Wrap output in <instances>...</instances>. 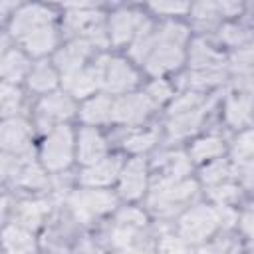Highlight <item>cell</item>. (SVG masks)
<instances>
[{
  "label": "cell",
  "mask_w": 254,
  "mask_h": 254,
  "mask_svg": "<svg viewBox=\"0 0 254 254\" xmlns=\"http://www.w3.org/2000/svg\"><path fill=\"white\" fill-rule=\"evenodd\" d=\"M187 40V28L181 24H165L155 32V50L145 60L147 71L159 75L169 69H175L183 62V42Z\"/></svg>",
  "instance_id": "1"
},
{
  "label": "cell",
  "mask_w": 254,
  "mask_h": 254,
  "mask_svg": "<svg viewBox=\"0 0 254 254\" xmlns=\"http://www.w3.org/2000/svg\"><path fill=\"white\" fill-rule=\"evenodd\" d=\"M194 196H196V185L192 181L163 177L153 183L149 194V206L157 214H173Z\"/></svg>",
  "instance_id": "2"
},
{
  "label": "cell",
  "mask_w": 254,
  "mask_h": 254,
  "mask_svg": "<svg viewBox=\"0 0 254 254\" xmlns=\"http://www.w3.org/2000/svg\"><path fill=\"white\" fill-rule=\"evenodd\" d=\"M220 224L218 210L208 206H194L181 218V236L187 242H202L206 236H210L216 226Z\"/></svg>",
  "instance_id": "3"
},
{
  "label": "cell",
  "mask_w": 254,
  "mask_h": 254,
  "mask_svg": "<svg viewBox=\"0 0 254 254\" xmlns=\"http://www.w3.org/2000/svg\"><path fill=\"white\" fill-rule=\"evenodd\" d=\"M113 206L115 196L105 190H77L69 196V208L81 222H89L91 218L111 210Z\"/></svg>",
  "instance_id": "4"
},
{
  "label": "cell",
  "mask_w": 254,
  "mask_h": 254,
  "mask_svg": "<svg viewBox=\"0 0 254 254\" xmlns=\"http://www.w3.org/2000/svg\"><path fill=\"white\" fill-rule=\"evenodd\" d=\"M71 147H73V139L69 127L58 125L42 147V159L46 167L50 171H60L67 167L71 161Z\"/></svg>",
  "instance_id": "5"
},
{
  "label": "cell",
  "mask_w": 254,
  "mask_h": 254,
  "mask_svg": "<svg viewBox=\"0 0 254 254\" xmlns=\"http://www.w3.org/2000/svg\"><path fill=\"white\" fill-rule=\"evenodd\" d=\"M151 24L133 10H119L113 14L111 18V40L115 44H123L127 40H131L133 36H145L149 34Z\"/></svg>",
  "instance_id": "6"
},
{
  "label": "cell",
  "mask_w": 254,
  "mask_h": 254,
  "mask_svg": "<svg viewBox=\"0 0 254 254\" xmlns=\"http://www.w3.org/2000/svg\"><path fill=\"white\" fill-rule=\"evenodd\" d=\"M135 83H137V73L123 60L103 58V81H101V85H105L107 91H113V93L127 91Z\"/></svg>",
  "instance_id": "7"
},
{
  "label": "cell",
  "mask_w": 254,
  "mask_h": 254,
  "mask_svg": "<svg viewBox=\"0 0 254 254\" xmlns=\"http://www.w3.org/2000/svg\"><path fill=\"white\" fill-rule=\"evenodd\" d=\"M71 115H73V103L64 93L48 95L38 105V123L42 129H48L54 123H60Z\"/></svg>",
  "instance_id": "8"
},
{
  "label": "cell",
  "mask_w": 254,
  "mask_h": 254,
  "mask_svg": "<svg viewBox=\"0 0 254 254\" xmlns=\"http://www.w3.org/2000/svg\"><path fill=\"white\" fill-rule=\"evenodd\" d=\"M153 109V101L149 95H123L113 103L111 117L121 123H139Z\"/></svg>",
  "instance_id": "9"
},
{
  "label": "cell",
  "mask_w": 254,
  "mask_h": 254,
  "mask_svg": "<svg viewBox=\"0 0 254 254\" xmlns=\"http://www.w3.org/2000/svg\"><path fill=\"white\" fill-rule=\"evenodd\" d=\"M52 18H54V14L44 6H26L14 16V20L10 24V32L18 38H24L30 32H34L36 28L48 26V22Z\"/></svg>",
  "instance_id": "10"
},
{
  "label": "cell",
  "mask_w": 254,
  "mask_h": 254,
  "mask_svg": "<svg viewBox=\"0 0 254 254\" xmlns=\"http://www.w3.org/2000/svg\"><path fill=\"white\" fill-rule=\"evenodd\" d=\"M30 125L22 119H8L2 125L0 143L4 151H12L14 155H30Z\"/></svg>",
  "instance_id": "11"
},
{
  "label": "cell",
  "mask_w": 254,
  "mask_h": 254,
  "mask_svg": "<svg viewBox=\"0 0 254 254\" xmlns=\"http://www.w3.org/2000/svg\"><path fill=\"white\" fill-rule=\"evenodd\" d=\"M103 81V58L89 69H79L71 75H64V85L75 95H87Z\"/></svg>",
  "instance_id": "12"
},
{
  "label": "cell",
  "mask_w": 254,
  "mask_h": 254,
  "mask_svg": "<svg viewBox=\"0 0 254 254\" xmlns=\"http://www.w3.org/2000/svg\"><path fill=\"white\" fill-rule=\"evenodd\" d=\"M91 42L81 38V40H75L71 42L69 46H65L62 52L56 54V64L58 67L64 71V75H71L75 71H79V65L83 64V60L87 58L89 50H91Z\"/></svg>",
  "instance_id": "13"
},
{
  "label": "cell",
  "mask_w": 254,
  "mask_h": 254,
  "mask_svg": "<svg viewBox=\"0 0 254 254\" xmlns=\"http://www.w3.org/2000/svg\"><path fill=\"white\" fill-rule=\"evenodd\" d=\"M71 12L65 18V28L69 32H91L93 28L101 26V14L95 10H89V4H69Z\"/></svg>",
  "instance_id": "14"
},
{
  "label": "cell",
  "mask_w": 254,
  "mask_h": 254,
  "mask_svg": "<svg viewBox=\"0 0 254 254\" xmlns=\"http://www.w3.org/2000/svg\"><path fill=\"white\" fill-rule=\"evenodd\" d=\"M145 189V163L141 159L131 161L121 175V194L127 198L141 196Z\"/></svg>",
  "instance_id": "15"
},
{
  "label": "cell",
  "mask_w": 254,
  "mask_h": 254,
  "mask_svg": "<svg viewBox=\"0 0 254 254\" xmlns=\"http://www.w3.org/2000/svg\"><path fill=\"white\" fill-rule=\"evenodd\" d=\"M48 210H50V204L46 200H24L14 208V216H16L18 226L28 230V228L40 226Z\"/></svg>",
  "instance_id": "16"
},
{
  "label": "cell",
  "mask_w": 254,
  "mask_h": 254,
  "mask_svg": "<svg viewBox=\"0 0 254 254\" xmlns=\"http://www.w3.org/2000/svg\"><path fill=\"white\" fill-rule=\"evenodd\" d=\"M119 173V159H105L99 163H93L89 169H85L81 173V183L91 185V187H99V185H109Z\"/></svg>",
  "instance_id": "17"
},
{
  "label": "cell",
  "mask_w": 254,
  "mask_h": 254,
  "mask_svg": "<svg viewBox=\"0 0 254 254\" xmlns=\"http://www.w3.org/2000/svg\"><path fill=\"white\" fill-rule=\"evenodd\" d=\"M4 248H6V254H34L36 252V244H34L32 234L18 224L6 226Z\"/></svg>",
  "instance_id": "18"
},
{
  "label": "cell",
  "mask_w": 254,
  "mask_h": 254,
  "mask_svg": "<svg viewBox=\"0 0 254 254\" xmlns=\"http://www.w3.org/2000/svg\"><path fill=\"white\" fill-rule=\"evenodd\" d=\"M204 117V105L192 109V111H185V113H179V115H173L171 121H169V135L171 137H185V135H190L192 131L198 129L200 121Z\"/></svg>",
  "instance_id": "19"
},
{
  "label": "cell",
  "mask_w": 254,
  "mask_h": 254,
  "mask_svg": "<svg viewBox=\"0 0 254 254\" xmlns=\"http://www.w3.org/2000/svg\"><path fill=\"white\" fill-rule=\"evenodd\" d=\"M105 153V141L95 129H83L79 133V161L99 163Z\"/></svg>",
  "instance_id": "20"
},
{
  "label": "cell",
  "mask_w": 254,
  "mask_h": 254,
  "mask_svg": "<svg viewBox=\"0 0 254 254\" xmlns=\"http://www.w3.org/2000/svg\"><path fill=\"white\" fill-rule=\"evenodd\" d=\"M226 119L228 123L240 127L254 119V103L246 95H234L226 101Z\"/></svg>",
  "instance_id": "21"
},
{
  "label": "cell",
  "mask_w": 254,
  "mask_h": 254,
  "mask_svg": "<svg viewBox=\"0 0 254 254\" xmlns=\"http://www.w3.org/2000/svg\"><path fill=\"white\" fill-rule=\"evenodd\" d=\"M14 181L22 187H28V189H44L48 185L46 175L42 173V169L38 165H34L30 161V155H22V161H20V167L14 175Z\"/></svg>",
  "instance_id": "22"
},
{
  "label": "cell",
  "mask_w": 254,
  "mask_h": 254,
  "mask_svg": "<svg viewBox=\"0 0 254 254\" xmlns=\"http://www.w3.org/2000/svg\"><path fill=\"white\" fill-rule=\"evenodd\" d=\"M224 60L220 54H216L208 44L202 40H196L190 48V65L192 69H208V67H222Z\"/></svg>",
  "instance_id": "23"
},
{
  "label": "cell",
  "mask_w": 254,
  "mask_h": 254,
  "mask_svg": "<svg viewBox=\"0 0 254 254\" xmlns=\"http://www.w3.org/2000/svg\"><path fill=\"white\" fill-rule=\"evenodd\" d=\"M22 42L28 48V52H32L34 56H40V54H46L54 48L56 32L50 26H42V28H36L34 32H30L28 36H24Z\"/></svg>",
  "instance_id": "24"
},
{
  "label": "cell",
  "mask_w": 254,
  "mask_h": 254,
  "mask_svg": "<svg viewBox=\"0 0 254 254\" xmlns=\"http://www.w3.org/2000/svg\"><path fill=\"white\" fill-rule=\"evenodd\" d=\"M111 113H113V103L107 97H95L83 105L81 119L87 123H103L111 117Z\"/></svg>",
  "instance_id": "25"
},
{
  "label": "cell",
  "mask_w": 254,
  "mask_h": 254,
  "mask_svg": "<svg viewBox=\"0 0 254 254\" xmlns=\"http://www.w3.org/2000/svg\"><path fill=\"white\" fill-rule=\"evenodd\" d=\"M155 167H161L171 179H181L190 171V163L183 153H167L163 157H157Z\"/></svg>",
  "instance_id": "26"
},
{
  "label": "cell",
  "mask_w": 254,
  "mask_h": 254,
  "mask_svg": "<svg viewBox=\"0 0 254 254\" xmlns=\"http://www.w3.org/2000/svg\"><path fill=\"white\" fill-rule=\"evenodd\" d=\"M26 67H28L26 58L16 50L6 52L4 58H2V64H0V71H2L4 79H8V81L22 79V75L26 73Z\"/></svg>",
  "instance_id": "27"
},
{
  "label": "cell",
  "mask_w": 254,
  "mask_h": 254,
  "mask_svg": "<svg viewBox=\"0 0 254 254\" xmlns=\"http://www.w3.org/2000/svg\"><path fill=\"white\" fill-rule=\"evenodd\" d=\"M109 242L113 246H117V248H133V246L143 242V236H141L139 228L115 222V226L109 232Z\"/></svg>",
  "instance_id": "28"
},
{
  "label": "cell",
  "mask_w": 254,
  "mask_h": 254,
  "mask_svg": "<svg viewBox=\"0 0 254 254\" xmlns=\"http://www.w3.org/2000/svg\"><path fill=\"white\" fill-rule=\"evenodd\" d=\"M56 81H58L56 71H54L48 64H38V65L32 69L30 79H28L30 87L36 89V91H48V89H52V87L56 85Z\"/></svg>",
  "instance_id": "29"
},
{
  "label": "cell",
  "mask_w": 254,
  "mask_h": 254,
  "mask_svg": "<svg viewBox=\"0 0 254 254\" xmlns=\"http://www.w3.org/2000/svg\"><path fill=\"white\" fill-rule=\"evenodd\" d=\"M222 151H224L222 139H218V137H206V139H200V141H196L192 145L190 157L194 161H204V159H212V157L222 155Z\"/></svg>",
  "instance_id": "30"
},
{
  "label": "cell",
  "mask_w": 254,
  "mask_h": 254,
  "mask_svg": "<svg viewBox=\"0 0 254 254\" xmlns=\"http://www.w3.org/2000/svg\"><path fill=\"white\" fill-rule=\"evenodd\" d=\"M224 79V67H208V69H192L189 73V85L192 87H210Z\"/></svg>",
  "instance_id": "31"
},
{
  "label": "cell",
  "mask_w": 254,
  "mask_h": 254,
  "mask_svg": "<svg viewBox=\"0 0 254 254\" xmlns=\"http://www.w3.org/2000/svg\"><path fill=\"white\" fill-rule=\"evenodd\" d=\"M230 67L238 73H252L254 71V40L248 46H244L232 54Z\"/></svg>",
  "instance_id": "32"
},
{
  "label": "cell",
  "mask_w": 254,
  "mask_h": 254,
  "mask_svg": "<svg viewBox=\"0 0 254 254\" xmlns=\"http://www.w3.org/2000/svg\"><path fill=\"white\" fill-rule=\"evenodd\" d=\"M230 175H232L230 165H228L226 161H216V163L208 165V167L202 171V181H204L206 185L214 187V185H222L224 179H228Z\"/></svg>",
  "instance_id": "33"
},
{
  "label": "cell",
  "mask_w": 254,
  "mask_h": 254,
  "mask_svg": "<svg viewBox=\"0 0 254 254\" xmlns=\"http://www.w3.org/2000/svg\"><path fill=\"white\" fill-rule=\"evenodd\" d=\"M252 38V30L246 26H238V24H228L220 30V40L230 44V46H240L246 40Z\"/></svg>",
  "instance_id": "34"
},
{
  "label": "cell",
  "mask_w": 254,
  "mask_h": 254,
  "mask_svg": "<svg viewBox=\"0 0 254 254\" xmlns=\"http://www.w3.org/2000/svg\"><path fill=\"white\" fill-rule=\"evenodd\" d=\"M232 155H234V159H236L238 163L250 161V159L254 157V129H252V131L242 133V135L236 139Z\"/></svg>",
  "instance_id": "35"
},
{
  "label": "cell",
  "mask_w": 254,
  "mask_h": 254,
  "mask_svg": "<svg viewBox=\"0 0 254 254\" xmlns=\"http://www.w3.org/2000/svg\"><path fill=\"white\" fill-rule=\"evenodd\" d=\"M0 105H2L4 115L16 113L18 107H20V91L10 83H2V87H0Z\"/></svg>",
  "instance_id": "36"
},
{
  "label": "cell",
  "mask_w": 254,
  "mask_h": 254,
  "mask_svg": "<svg viewBox=\"0 0 254 254\" xmlns=\"http://www.w3.org/2000/svg\"><path fill=\"white\" fill-rule=\"evenodd\" d=\"M218 14H220V8H218V4H212V2H202L192 8L194 20L200 24H206V26H210L218 18Z\"/></svg>",
  "instance_id": "37"
},
{
  "label": "cell",
  "mask_w": 254,
  "mask_h": 254,
  "mask_svg": "<svg viewBox=\"0 0 254 254\" xmlns=\"http://www.w3.org/2000/svg\"><path fill=\"white\" fill-rule=\"evenodd\" d=\"M200 105H202V99H200L198 93H185V95H181V97L171 105L169 113H171V117H173V115H179V113H185V111H192V109H196V107H200Z\"/></svg>",
  "instance_id": "38"
},
{
  "label": "cell",
  "mask_w": 254,
  "mask_h": 254,
  "mask_svg": "<svg viewBox=\"0 0 254 254\" xmlns=\"http://www.w3.org/2000/svg\"><path fill=\"white\" fill-rule=\"evenodd\" d=\"M155 141H157V131L131 135V137H127V139H125V149L135 151V153H141V151H147Z\"/></svg>",
  "instance_id": "39"
},
{
  "label": "cell",
  "mask_w": 254,
  "mask_h": 254,
  "mask_svg": "<svg viewBox=\"0 0 254 254\" xmlns=\"http://www.w3.org/2000/svg\"><path fill=\"white\" fill-rule=\"evenodd\" d=\"M210 196L216 200V202H220V204H224V202H230V200H234L236 196H238V189L234 187V185H214V187H210Z\"/></svg>",
  "instance_id": "40"
},
{
  "label": "cell",
  "mask_w": 254,
  "mask_h": 254,
  "mask_svg": "<svg viewBox=\"0 0 254 254\" xmlns=\"http://www.w3.org/2000/svg\"><path fill=\"white\" fill-rule=\"evenodd\" d=\"M117 224H127V226H135V228H141L145 224V214L137 208H123L117 218H115Z\"/></svg>",
  "instance_id": "41"
},
{
  "label": "cell",
  "mask_w": 254,
  "mask_h": 254,
  "mask_svg": "<svg viewBox=\"0 0 254 254\" xmlns=\"http://www.w3.org/2000/svg\"><path fill=\"white\" fill-rule=\"evenodd\" d=\"M157 254H189L185 242L181 238H175V236H165L161 242H159V250Z\"/></svg>",
  "instance_id": "42"
},
{
  "label": "cell",
  "mask_w": 254,
  "mask_h": 254,
  "mask_svg": "<svg viewBox=\"0 0 254 254\" xmlns=\"http://www.w3.org/2000/svg\"><path fill=\"white\" fill-rule=\"evenodd\" d=\"M151 8L161 14H183L189 10V4H185V2H153Z\"/></svg>",
  "instance_id": "43"
},
{
  "label": "cell",
  "mask_w": 254,
  "mask_h": 254,
  "mask_svg": "<svg viewBox=\"0 0 254 254\" xmlns=\"http://www.w3.org/2000/svg\"><path fill=\"white\" fill-rule=\"evenodd\" d=\"M147 95L151 97V101H165V99L171 95V89H169V85H167L163 79H157V81H153V83L149 85Z\"/></svg>",
  "instance_id": "44"
},
{
  "label": "cell",
  "mask_w": 254,
  "mask_h": 254,
  "mask_svg": "<svg viewBox=\"0 0 254 254\" xmlns=\"http://www.w3.org/2000/svg\"><path fill=\"white\" fill-rule=\"evenodd\" d=\"M240 177H242V183H244L246 187L254 189V159L242 163V167H240Z\"/></svg>",
  "instance_id": "45"
},
{
  "label": "cell",
  "mask_w": 254,
  "mask_h": 254,
  "mask_svg": "<svg viewBox=\"0 0 254 254\" xmlns=\"http://www.w3.org/2000/svg\"><path fill=\"white\" fill-rule=\"evenodd\" d=\"M240 226L248 236H254V208H248L242 218H240Z\"/></svg>",
  "instance_id": "46"
},
{
  "label": "cell",
  "mask_w": 254,
  "mask_h": 254,
  "mask_svg": "<svg viewBox=\"0 0 254 254\" xmlns=\"http://www.w3.org/2000/svg\"><path fill=\"white\" fill-rule=\"evenodd\" d=\"M236 87H238L240 91H244L246 97H250L252 103H254V75H248V77L238 79V81H236Z\"/></svg>",
  "instance_id": "47"
},
{
  "label": "cell",
  "mask_w": 254,
  "mask_h": 254,
  "mask_svg": "<svg viewBox=\"0 0 254 254\" xmlns=\"http://www.w3.org/2000/svg\"><path fill=\"white\" fill-rule=\"evenodd\" d=\"M226 248H228V242L220 240V242H214V244H208V246L200 248L196 254H226Z\"/></svg>",
  "instance_id": "48"
},
{
  "label": "cell",
  "mask_w": 254,
  "mask_h": 254,
  "mask_svg": "<svg viewBox=\"0 0 254 254\" xmlns=\"http://www.w3.org/2000/svg\"><path fill=\"white\" fill-rule=\"evenodd\" d=\"M218 216H220V224H224V226H232L234 220H236V214L228 206H220L218 208Z\"/></svg>",
  "instance_id": "49"
},
{
  "label": "cell",
  "mask_w": 254,
  "mask_h": 254,
  "mask_svg": "<svg viewBox=\"0 0 254 254\" xmlns=\"http://www.w3.org/2000/svg\"><path fill=\"white\" fill-rule=\"evenodd\" d=\"M119 254H151V244L149 242H141L133 248H127L125 252H119Z\"/></svg>",
  "instance_id": "50"
},
{
  "label": "cell",
  "mask_w": 254,
  "mask_h": 254,
  "mask_svg": "<svg viewBox=\"0 0 254 254\" xmlns=\"http://www.w3.org/2000/svg\"><path fill=\"white\" fill-rule=\"evenodd\" d=\"M220 12L222 14H232V12H240V4H234V2H220L218 4Z\"/></svg>",
  "instance_id": "51"
},
{
  "label": "cell",
  "mask_w": 254,
  "mask_h": 254,
  "mask_svg": "<svg viewBox=\"0 0 254 254\" xmlns=\"http://www.w3.org/2000/svg\"><path fill=\"white\" fill-rule=\"evenodd\" d=\"M79 254H99V250L95 248V244L91 240H83L79 246Z\"/></svg>",
  "instance_id": "52"
}]
</instances>
